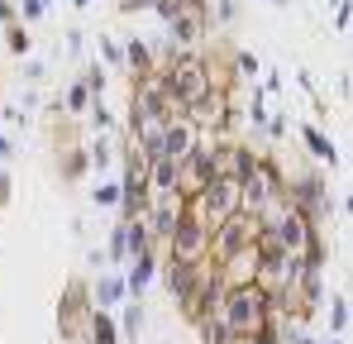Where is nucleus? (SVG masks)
<instances>
[{"instance_id": "1a4fd4ad", "label": "nucleus", "mask_w": 353, "mask_h": 344, "mask_svg": "<svg viewBox=\"0 0 353 344\" xmlns=\"http://www.w3.org/2000/svg\"><path fill=\"white\" fill-rule=\"evenodd\" d=\"M301 144H305V149H310V153H315L320 163H330V168L339 163V149H334V139H325V134H320L315 124H301Z\"/></svg>"}, {"instance_id": "4be33fe9", "label": "nucleus", "mask_w": 353, "mask_h": 344, "mask_svg": "<svg viewBox=\"0 0 353 344\" xmlns=\"http://www.w3.org/2000/svg\"><path fill=\"white\" fill-rule=\"evenodd\" d=\"M101 57H110V62H119V44H110V39H101Z\"/></svg>"}, {"instance_id": "5701e85b", "label": "nucleus", "mask_w": 353, "mask_h": 344, "mask_svg": "<svg viewBox=\"0 0 353 344\" xmlns=\"http://www.w3.org/2000/svg\"><path fill=\"white\" fill-rule=\"evenodd\" d=\"M5 206H10V182L0 187V211H5Z\"/></svg>"}, {"instance_id": "bb28decb", "label": "nucleus", "mask_w": 353, "mask_h": 344, "mask_svg": "<svg viewBox=\"0 0 353 344\" xmlns=\"http://www.w3.org/2000/svg\"><path fill=\"white\" fill-rule=\"evenodd\" d=\"M344 206H349V211H353V187H349V201H344Z\"/></svg>"}, {"instance_id": "a211bd4d", "label": "nucleus", "mask_w": 353, "mask_h": 344, "mask_svg": "<svg viewBox=\"0 0 353 344\" xmlns=\"http://www.w3.org/2000/svg\"><path fill=\"white\" fill-rule=\"evenodd\" d=\"M48 10V0H19V19H39Z\"/></svg>"}, {"instance_id": "f8f14e48", "label": "nucleus", "mask_w": 353, "mask_h": 344, "mask_svg": "<svg viewBox=\"0 0 353 344\" xmlns=\"http://www.w3.org/2000/svg\"><path fill=\"white\" fill-rule=\"evenodd\" d=\"M5 48H10L14 57H29V48H34V39H29V24H24V19L5 24Z\"/></svg>"}, {"instance_id": "dca6fc26", "label": "nucleus", "mask_w": 353, "mask_h": 344, "mask_svg": "<svg viewBox=\"0 0 353 344\" xmlns=\"http://www.w3.org/2000/svg\"><path fill=\"white\" fill-rule=\"evenodd\" d=\"M344 325H349V301H344V296H334V301H330V330L339 335Z\"/></svg>"}, {"instance_id": "f03ea898", "label": "nucleus", "mask_w": 353, "mask_h": 344, "mask_svg": "<svg viewBox=\"0 0 353 344\" xmlns=\"http://www.w3.org/2000/svg\"><path fill=\"white\" fill-rule=\"evenodd\" d=\"M91 316H96V287L86 278H67L58 292V335L62 344L91 340Z\"/></svg>"}, {"instance_id": "4468645a", "label": "nucleus", "mask_w": 353, "mask_h": 344, "mask_svg": "<svg viewBox=\"0 0 353 344\" xmlns=\"http://www.w3.org/2000/svg\"><path fill=\"white\" fill-rule=\"evenodd\" d=\"M81 82H86V91H91L96 101H105V67H101V62H91V67L81 72Z\"/></svg>"}, {"instance_id": "ddd939ff", "label": "nucleus", "mask_w": 353, "mask_h": 344, "mask_svg": "<svg viewBox=\"0 0 353 344\" xmlns=\"http://www.w3.org/2000/svg\"><path fill=\"white\" fill-rule=\"evenodd\" d=\"M110 263H129V220H115V229H110Z\"/></svg>"}, {"instance_id": "393cba45", "label": "nucleus", "mask_w": 353, "mask_h": 344, "mask_svg": "<svg viewBox=\"0 0 353 344\" xmlns=\"http://www.w3.org/2000/svg\"><path fill=\"white\" fill-rule=\"evenodd\" d=\"M0 163H5V158H0ZM5 182H10V177H5V168H0V187H5Z\"/></svg>"}, {"instance_id": "a878e982", "label": "nucleus", "mask_w": 353, "mask_h": 344, "mask_svg": "<svg viewBox=\"0 0 353 344\" xmlns=\"http://www.w3.org/2000/svg\"><path fill=\"white\" fill-rule=\"evenodd\" d=\"M325 344H344V340H339V335H330V340H325Z\"/></svg>"}, {"instance_id": "39448f33", "label": "nucleus", "mask_w": 353, "mask_h": 344, "mask_svg": "<svg viewBox=\"0 0 353 344\" xmlns=\"http://www.w3.org/2000/svg\"><path fill=\"white\" fill-rule=\"evenodd\" d=\"M53 158H58V182H62V187H77V182L91 172V149H86V144L62 149V153H53Z\"/></svg>"}, {"instance_id": "2eb2a0df", "label": "nucleus", "mask_w": 353, "mask_h": 344, "mask_svg": "<svg viewBox=\"0 0 353 344\" xmlns=\"http://www.w3.org/2000/svg\"><path fill=\"white\" fill-rule=\"evenodd\" d=\"M139 325H143V306L129 296V306H124V321H119V335H139Z\"/></svg>"}, {"instance_id": "7ed1b4c3", "label": "nucleus", "mask_w": 353, "mask_h": 344, "mask_svg": "<svg viewBox=\"0 0 353 344\" xmlns=\"http://www.w3.org/2000/svg\"><path fill=\"white\" fill-rule=\"evenodd\" d=\"M287 201H292V211L301 220H310V225H320L325 216H330V191H325V182L315 177V172H301V177H287Z\"/></svg>"}, {"instance_id": "6ab92c4d", "label": "nucleus", "mask_w": 353, "mask_h": 344, "mask_svg": "<svg viewBox=\"0 0 353 344\" xmlns=\"http://www.w3.org/2000/svg\"><path fill=\"white\" fill-rule=\"evenodd\" d=\"M258 67H263L258 57H253V53H243V48H239V72H243V77H258Z\"/></svg>"}, {"instance_id": "412c9836", "label": "nucleus", "mask_w": 353, "mask_h": 344, "mask_svg": "<svg viewBox=\"0 0 353 344\" xmlns=\"http://www.w3.org/2000/svg\"><path fill=\"white\" fill-rule=\"evenodd\" d=\"M353 19V0H339V15H334V24H339V29H344V24H349Z\"/></svg>"}, {"instance_id": "b1692460", "label": "nucleus", "mask_w": 353, "mask_h": 344, "mask_svg": "<svg viewBox=\"0 0 353 344\" xmlns=\"http://www.w3.org/2000/svg\"><path fill=\"white\" fill-rule=\"evenodd\" d=\"M72 5H77V10H86V5H91V0H72Z\"/></svg>"}, {"instance_id": "423d86ee", "label": "nucleus", "mask_w": 353, "mask_h": 344, "mask_svg": "<svg viewBox=\"0 0 353 344\" xmlns=\"http://www.w3.org/2000/svg\"><path fill=\"white\" fill-rule=\"evenodd\" d=\"M48 144H53V153L77 149V144H81V120L67 115V111H62V120H48Z\"/></svg>"}, {"instance_id": "9b49d317", "label": "nucleus", "mask_w": 353, "mask_h": 344, "mask_svg": "<svg viewBox=\"0 0 353 344\" xmlns=\"http://www.w3.org/2000/svg\"><path fill=\"white\" fill-rule=\"evenodd\" d=\"M91 101H96V96H91V91H86V82L77 77V82L67 86V96H62V111H67V115H77V120H86V111H91Z\"/></svg>"}, {"instance_id": "f3484780", "label": "nucleus", "mask_w": 353, "mask_h": 344, "mask_svg": "<svg viewBox=\"0 0 353 344\" xmlns=\"http://www.w3.org/2000/svg\"><path fill=\"white\" fill-rule=\"evenodd\" d=\"M119 182H101V191H96V206H119Z\"/></svg>"}, {"instance_id": "20e7f679", "label": "nucleus", "mask_w": 353, "mask_h": 344, "mask_svg": "<svg viewBox=\"0 0 353 344\" xmlns=\"http://www.w3.org/2000/svg\"><path fill=\"white\" fill-rule=\"evenodd\" d=\"M186 115H191V124H196V129H201V139H205V134L230 129V124L239 120V106H234V96H225V91H215V86H210V91H205V96H201Z\"/></svg>"}, {"instance_id": "f257e3e1", "label": "nucleus", "mask_w": 353, "mask_h": 344, "mask_svg": "<svg viewBox=\"0 0 353 344\" xmlns=\"http://www.w3.org/2000/svg\"><path fill=\"white\" fill-rule=\"evenodd\" d=\"M272 316V296L263 283H239L225 287V301H220V321L230 325L234 344H253V335L263 330V321Z\"/></svg>"}, {"instance_id": "aec40b11", "label": "nucleus", "mask_w": 353, "mask_h": 344, "mask_svg": "<svg viewBox=\"0 0 353 344\" xmlns=\"http://www.w3.org/2000/svg\"><path fill=\"white\" fill-rule=\"evenodd\" d=\"M19 19V0H0V24H14Z\"/></svg>"}, {"instance_id": "9d476101", "label": "nucleus", "mask_w": 353, "mask_h": 344, "mask_svg": "<svg viewBox=\"0 0 353 344\" xmlns=\"http://www.w3.org/2000/svg\"><path fill=\"white\" fill-rule=\"evenodd\" d=\"M86 344H119L115 311H101V306H96V316H91V340H86Z\"/></svg>"}, {"instance_id": "6e6552de", "label": "nucleus", "mask_w": 353, "mask_h": 344, "mask_svg": "<svg viewBox=\"0 0 353 344\" xmlns=\"http://www.w3.org/2000/svg\"><path fill=\"white\" fill-rule=\"evenodd\" d=\"M91 287H96V306H101V311H115L119 301L129 296V287H124V273H105L101 283H91Z\"/></svg>"}, {"instance_id": "0eeeda50", "label": "nucleus", "mask_w": 353, "mask_h": 344, "mask_svg": "<svg viewBox=\"0 0 353 344\" xmlns=\"http://www.w3.org/2000/svg\"><path fill=\"white\" fill-rule=\"evenodd\" d=\"M124 62H129V77H153V72H158V57H153V48H148L143 39H129Z\"/></svg>"}]
</instances>
